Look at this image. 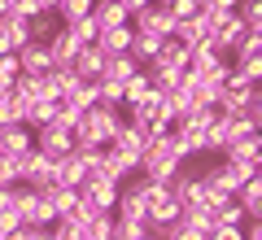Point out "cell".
Wrapping results in <instances>:
<instances>
[{
  "label": "cell",
  "mask_w": 262,
  "mask_h": 240,
  "mask_svg": "<svg viewBox=\"0 0 262 240\" xmlns=\"http://www.w3.org/2000/svg\"><path fill=\"white\" fill-rule=\"evenodd\" d=\"M232 70H241L249 83H262V53H236V66Z\"/></svg>",
  "instance_id": "484cf974"
},
{
  "label": "cell",
  "mask_w": 262,
  "mask_h": 240,
  "mask_svg": "<svg viewBox=\"0 0 262 240\" xmlns=\"http://www.w3.org/2000/svg\"><path fill=\"white\" fill-rule=\"evenodd\" d=\"M27 148H35V136H31L27 122H9V127H0V157H22Z\"/></svg>",
  "instance_id": "8992f818"
},
{
  "label": "cell",
  "mask_w": 262,
  "mask_h": 240,
  "mask_svg": "<svg viewBox=\"0 0 262 240\" xmlns=\"http://www.w3.org/2000/svg\"><path fill=\"white\" fill-rule=\"evenodd\" d=\"M83 179H88V166L79 162L75 148H70V153H61V157L53 162V184H61V188H79Z\"/></svg>",
  "instance_id": "52a82bcc"
},
{
  "label": "cell",
  "mask_w": 262,
  "mask_h": 240,
  "mask_svg": "<svg viewBox=\"0 0 262 240\" xmlns=\"http://www.w3.org/2000/svg\"><path fill=\"white\" fill-rule=\"evenodd\" d=\"M70 66H75L79 79H101V74H105V53H101L96 44H83V48L75 53V61H70Z\"/></svg>",
  "instance_id": "5bb4252c"
},
{
  "label": "cell",
  "mask_w": 262,
  "mask_h": 240,
  "mask_svg": "<svg viewBox=\"0 0 262 240\" xmlns=\"http://www.w3.org/2000/svg\"><path fill=\"white\" fill-rule=\"evenodd\" d=\"M179 214H184V205H179V197L166 188L158 201H149V227H153V223H175Z\"/></svg>",
  "instance_id": "ac0fdd59"
},
{
  "label": "cell",
  "mask_w": 262,
  "mask_h": 240,
  "mask_svg": "<svg viewBox=\"0 0 262 240\" xmlns=\"http://www.w3.org/2000/svg\"><path fill=\"white\" fill-rule=\"evenodd\" d=\"M0 44L9 48V53H18L22 44H31V27H27V18H18V13H5V18H0Z\"/></svg>",
  "instance_id": "8fae6325"
},
{
  "label": "cell",
  "mask_w": 262,
  "mask_h": 240,
  "mask_svg": "<svg viewBox=\"0 0 262 240\" xmlns=\"http://www.w3.org/2000/svg\"><path fill=\"white\" fill-rule=\"evenodd\" d=\"M57 22H75V18H88L92 13V0H57Z\"/></svg>",
  "instance_id": "d4e9b609"
},
{
  "label": "cell",
  "mask_w": 262,
  "mask_h": 240,
  "mask_svg": "<svg viewBox=\"0 0 262 240\" xmlns=\"http://www.w3.org/2000/svg\"><path fill=\"white\" fill-rule=\"evenodd\" d=\"M158 92V88H153V79H149V70H136L127 79V83H122V110H131V105H140V101H149V96Z\"/></svg>",
  "instance_id": "4fadbf2b"
},
{
  "label": "cell",
  "mask_w": 262,
  "mask_h": 240,
  "mask_svg": "<svg viewBox=\"0 0 262 240\" xmlns=\"http://www.w3.org/2000/svg\"><path fill=\"white\" fill-rule=\"evenodd\" d=\"M110 231H114V210H101L92 223L79 227V236H83V240H110Z\"/></svg>",
  "instance_id": "7402d4cb"
},
{
  "label": "cell",
  "mask_w": 262,
  "mask_h": 240,
  "mask_svg": "<svg viewBox=\"0 0 262 240\" xmlns=\"http://www.w3.org/2000/svg\"><path fill=\"white\" fill-rule=\"evenodd\" d=\"M53 162H57V157L39 153V148H27V153H22V184L48 188V184H53Z\"/></svg>",
  "instance_id": "5b68a950"
},
{
  "label": "cell",
  "mask_w": 262,
  "mask_h": 240,
  "mask_svg": "<svg viewBox=\"0 0 262 240\" xmlns=\"http://www.w3.org/2000/svg\"><path fill=\"white\" fill-rule=\"evenodd\" d=\"M22 110H27V101H18L13 92H0V127L22 122Z\"/></svg>",
  "instance_id": "4316f807"
},
{
  "label": "cell",
  "mask_w": 262,
  "mask_h": 240,
  "mask_svg": "<svg viewBox=\"0 0 262 240\" xmlns=\"http://www.w3.org/2000/svg\"><path fill=\"white\" fill-rule=\"evenodd\" d=\"M101 175H110V179H131L136 175V170H140V153H136V148H127V144H105L101 148Z\"/></svg>",
  "instance_id": "6da1fadb"
},
{
  "label": "cell",
  "mask_w": 262,
  "mask_h": 240,
  "mask_svg": "<svg viewBox=\"0 0 262 240\" xmlns=\"http://www.w3.org/2000/svg\"><path fill=\"white\" fill-rule=\"evenodd\" d=\"M18 66L27 74H48L53 70V53H48V44H35V39H31V44L18 48Z\"/></svg>",
  "instance_id": "30bf717a"
},
{
  "label": "cell",
  "mask_w": 262,
  "mask_h": 240,
  "mask_svg": "<svg viewBox=\"0 0 262 240\" xmlns=\"http://www.w3.org/2000/svg\"><path fill=\"white\" fill-rule=\"evenodd\" d=\"M175 13L166 9V5H144V9H136L131 13V31H149V35H175Z\"/></svg>",
  "instance_id": "7a4b0ae2"
},
{
  "label": "cell",
  "mask_w": 262,
  "mask_h": 240,
  "mask_svg": "<svg viewBox=\"0 0 262 240\" xmlns=\"http://www.w3.org/2000/svg\"><path fill=\"white\" fill-rule=\"evenodd\" d=\"M61 27L70 31L79 44H92V39H96V22H92V13H88V18H75V22H61Z\"/></svg>",
  "instance_id": "f546056e"
},
{
  "label": "cell",
  "mask_w": 262,
  "mask_h": 240,
  "mask_svg": "<svg viewBox=\"0 0 262 240\" xmlns=\"http://www.w3.org/2000/svg\"><path fill=\"white\" fill-rule=\"evenodd\" d=\"M158 48H162V35H149V31H136V35H131V57L140 66H149L153 57H158Z\"/></svg>",
  "instance_id": "d6986e66"
},
{
  "label": "cell",
  "mask_w": 262,
  "mask_h": 240,
  "mask_svg": "<svg viewBox=\"0 0 262 240\" xmlns=\"http://www.w3.org/2000/svg\"><path fill=\"white\" fill-rule=\"evenodd\" d=\"M131 35H136V31H131V22H122V27L96 31V39H92V44L101 48L105 57H118V53H131Z\"/></svg>",
  "instance_id": "9c48e42d"
},
{
  "label": "cell",
  "mask_w": 262,
  "mask_h": 240,
  "mask_svg": "<svg viewBox=\"0 0 262 240\" xmlns=\"http://www.w3.org/2000/svg\"><path fill=\"white\" fill-rule=\"evenodd\" d=\"M223 157H227V162H258V157H262V136L253 131V136L232 140V144L223 148Z\"/></svg>",
  "instance_id": "e0dca14e"
},
{
  "label": "cell",
  "mask_w": 262,
  "mask_h": 240,
  "mask_svg": "<svg viewBox=\"0 0 262 240\" xmlns=\"http://www.w3.org/2000/svg\"><path fill=\"white\" fill-rule=\"evenodd\" d=\"M22 74V66H18V53H0V83H13Z\"/></svg>",
  "instance_id": "1f68e13d"
},
{
  "label": "cell",
  "mask_w": 262,
  "mask_h": 240,
  "mask_svg": "<svg viewBox=\"0 0 262 240\" xmlns=\"http://www.w3.org/2000/svg\"><path fill=\"white\" fill-rule=\"evenodd\" d=\"M27 27H31V39H35V44H44V39L53 35L61 22H57V13H35V18H27Z\"/></svg>",
  "instance_id": "cb8c5ba5"
},
{
  "label": "cell",
  "mask_w": 262,
  "mask_h": 240,
  "mask_svg": "<svg viewBox=\"0 0 262 240\" xmlns=\"http://www.w3.org/2000/svg\"><path fill=\"white\" fill-rule=\"evenodd\" d=\"M188 57H192V53H188V44H179L175 35H166V39H162V48H158V57H153L149 66H158V70H179V74H184V70H188Z\"/></svg>",
  "instance_id": "ba28073f"
},
{
  "label": "cell",
  "mask_w": 262,
  "mask_h": 240,
  "mask_svg": "<svg viewBox=\"0 0 262 240\" xmlns=\"http://www.w3.org/2000/svg\"><path fill=\"white\" fill-rule=\"evenodd\" d=\"M31 136H35V148H39V153H48V157H61V153L75 148V131L57 127V122H44V127H35Z\"/></svg>",
  "instance_id": "277c9868"
},
{
  "label": "cell",
  "mask_w": 262,
  "mask_h": 240,
  "mask_svg": "<svg viewBox=\"0 0 262 240\" xmlns=\"http://www.w3.org/2000/svg\"><path fill=\"white\" fill-rule=\"evenodd\" d=\"M166 9H170V13H175V18H192V13H196V9H201V5H196V0H170Z\"/></svg>",
  "instance_id": "d6a6232c"
},
{
  "label": "cell",
  "mask_w": 262,
  "mask_h": 240,
  "mask_svg": "<svg viewBox=\"0 0 262 240\" xmlns=\"http://www.w3.org/2000/svg\"><path fill=\"white\" fill-rule=\"evenodd\" d=\"M44 44H48V53H53V66H70V61H75V53L83 48V44H79V39L70 35L66 27H57L53 35L44 39Z\"/></svg>",
  "instance_id": "7c38bea8"
},
{
  "label": "cell",
  "mask_w": 262,
  "mask_h": 240,
  "mask_svg": "<svg viewBox=\"0 0 262 240\" xmlns=\"http://www.w3.org/2000/svg\"><path fill=\"white\" fill-rule=\"evenodd\" d=\"M96 214H101V210H96V205H92V201H88V197H83V192H79V201H75V210L66 214V219L75 223V227H83V223H92V219H96Z\"/></svg>",
  "instance_id": "4dcf8cb0"
},
{
  "label": "cell",
  "mask_w": 262,
  "mask_h": 240,
  "mask_svg": "<svg viewBox=\"0 0 262 240\" xmlns=\"http://www.w3.org/2000/svg\"><path fill=\"white\" fill-rule=\"evenodd\" d=\"M79 118H83V110H79V105H70V101L61 96V101H57V110H53V122H57V127H66V131H75Z\"/></svg>",
  "instance_id": "83f0119b"
},
{
  "label": "cell",
  "mask_w": 262,
  "mask_h": 240,
  "mask_svg": "<svg viewBox=\"0 0 262 240\" xmlns=\"http://www.w3.org/2000/svg\"><path fill=\"white\" fill-rule=\"evenodd\" d=\"M92 22H96V31H110V27L131 22V13L122 9L118 0H92Z\"/></svg>",
  "instance_id": "9a60e30c"
},
{
  "label": "cell",
  "mask_w": 262,
  "mask_h": 240,
  "mask_svg": "<svg viewBox=\"0 0 262 240\" xmlns=\"http://www.w3.org/2000/svg\"><path fill=\"white\" fill-rule=\"evenodd\" d=\"M53 110H57V101H48V96H39V101H27V110H22V122L35 131V127H44V122H53Z\"/></svg>",
  "instance_id": "ffe728a7"
},
{
  "label": "cell",
  "mask_w": 262,
  "mask_h": 240,
  "mask_svg": "<svg viewBox=\"0 0 262 240\" xmlns=\"http://www.w3.org/2000/svg\"><path fill=\"white\" fill-rule=\"evenodd\" d=\"M206 240H245V231H241V227H227V223H219Z\"/></svg>",
  "instance_id": "836d02e7"
},
{
  "label": "cell",
  "mask_w": 262,
  "mask_h": 240,
  "mask_svg": "<svg viewBox=\"0 0 262 240\" xmlns=\"http://www.w3.org/2000/svg\"><path fill=\"white\" fill-rule=\"evenodd\" d=\"M79 192H83L96 210H114V205H118L122 184H118V179H110V175H101V170H88V179L79 184Z\"/></svg>",
  "instance_id": "3957f363"
},
{
  "label": "cell",
  "mask_w": 262,
  "mask_h": 240,
  "mask_svg": "<svg viewBox=\"0 0 262 240\" xmlns=\"http://www.w3.org/2000/svg\"><path fill=\"white\" fill-rule=\"evenodd\" d=\"M118 5H122L127 13H136V9H144V5H153V0H118Z\"/></svg>",
  "instance_id": "e575fe53"
},
{
  "label": "cell",
  "mask_w": 262,
  "mask_h": 240,
  "mask_svg": "<svg viewBox=\"0 0 262 240\" xmlns=\"http://www.w3.org/2000/svg\"><path fill=\"white\" fill-rule=\"evenodd\" d=\"M96 96H101V105H122V83L110 79V74H101L96 79Z\"/></svg>",
  "instance_id": "f1b7e54d"
},
{
  "label": "cell",
  "mask_w": 262,
  "mask_h": 240,
  "mask_svg": "<svg viewBox=\"0 0 262 240\" xmlns=\"http://www.w3.org/2000/svg\"><path fill=\"white\" fill-rule=\"evenodd\" d=\"M13 9V0H0V18H5V13H9Z\"/></svg>",
  "instance_id": "d590c367"
},
{
  "label": "cell",
  "mask_w": 262,
  "mask_h": 240,
  "mask_svg": "<svg viewBox=\"0 0 262 240\" xmlns=\"http://www.w3.org/2000/svg\"><path fill=\"white\" fill-rule=\"evenodd\" d=\"M153 5H170V0H153Z\"/></svg>",
  "instance_id": "8d00e7d4"
},
{
  "label": "cell",
  "mask_w": 262,
  "mask_h": 240,
  "mask_svg": "<svg viewBox=\"0 0 262 240\" xmlns=\"http://www.w3.org/2000/svg\"><path fill=\"white\" fill-rule=\"evenodd\" d=\"M140 240H153V236H149V231H144V236H140Z\"/></svg>",
  "instance_id": "74e56055"
},
{
  "label": "cell",
  "mask_w": 262,
  "mask_h": 240,
  "mask_svg": "<svg viewBox=\"0 0 262 240\" xmlns=\"http://www.w3.org/2000/svg\"><path fill=\"white\" fill-rule=\"evenodd\" d=\"M236 201H241L245 219H262V175L245 179V184L236 188Z\"/></svg>",
  "instance_id": "2e32d148"
},
{
  "label": "cell",
  "mask_w": 262,
  "mask_h": 240,
  "mask_svg": "<svg viewBox=\"0 0 262 240\" xmlns=\"http://www.w3.org/2000/svg\"><path fill=\"white\" fill-rule=\"evenodd\" d=\"M66 101H70V105H79V110H92V105L101 101V96H96V79H79V83H75V92L66 96Z\"/></svg>",
  "instance_id": "603a6c76"
},
{
  "label": "cell",
  "mask_w": 262,
  "mask_h": 240,
  "mask_svg": "<svg viewBox=\"0 0 262 240\" xmlns=\"http://www.w3.org/2000/svg\"><path fill=\"white\" fill-rule=\"evenodd\" d=\"M140 70V61H136V57L131 53H118V57H105V74H110V79H118V83H127L131 74Z\"/></svg>",
  "instance_id": "44dd1931"
}]
</instances>
